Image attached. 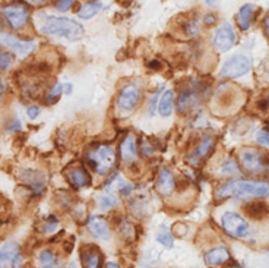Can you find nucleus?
I'll use <instances>...</instances> for the list:
<instances>
[{
    "label": "nucleus",
    "instance_id": "nucleus-1",
    "mask_svg": "<svg viewBox=\"0 0 269 268\" xmlns=\"http://www.w3.org/2000/svg\"><path fill=\"white\" fill-rule=\"evenodd\" d=\"M269 195V184L252 182V180H231L217 190V198L224 200L230 196L250 200V198H267Z\"/></svg>",
    "mask_w": 269,
    "mask_h": 268
},
{
    "label": "nucleus",
    "instance_id": "nucleus-2",
    "mask_svg": "<svg viewBox=\"0 0 269 268\" xmlns=\"http://www.w3.org/2000/svg\"><path fill=\"white\" fill-rule=\"evenodd\" d=\"M41 32L45 36L62 37L67 38L69 42H76L82 37L83 28L81 24L69 18L48 16L41 25Z\"/></svg>",
    "mask_w": 269,
    "mask_h": 268
},
{
    "label": "nucleus",
    "instance_id": "nucleus-3",
    "mask_svg": "<svg viewBox=\"0 0 269 268\" xmlns=\"http://www.w3.org/2000/svg\"><path fill=\"white\" fill-rule=\"evenodd\" d=\"M239 162L250 174H269V157L255 148H243L239 152Z\"/></svg>",
    "mask_w": 269,
    "mask_h": 268
},
{
    "label": "nucleus",
    "instance_id": "nucleus-4",
    "mask_svg": "<svg viewBox=\"0 0 269 268\" xmlns=\"http://www.w3.org/2000/svg\"><path fill=\"white\" fill-rule=\"evenodd\" d=\"M88 163L94 167L98 174H107L116 163V152L108 145H100L97 148L89 150Z\"/></svg>",
    "mask_w": 269,
    "mask_h": 268
},
{
    "label": "nucleus",
    "instance_id": "nucleus-5",
    "mask_svg": "<svg viewBox=\"0 0 269 268\" xmlns=\"http://www.w3.org/2000/svg\"><path fill=\"white\" fill-rule=\"evenodd\" d=\"M221 223H223L224 230L231 238L243 239L250 233V227H249L248 222L236 212H226L221 218Z\"/></svg>",
    "mask_w": 269,
    "mask_h": 268
},
{
    "label": "nucleus",
    "instance_id": "nucleus-6",
    "mask_svg": "<svg viewBox=\"0 0 269 268\" xmlns=\"http://www.w3.org/2000/svg\"><path fill=\"white\" fill-rule=\"evenodd\" d=\"M250 66H252V63H250L249 58L243 56V54H236L224 63L220 75L223 78H230V80L240 78L248 74L250 70Z\"/></svg>",
    "mask_w": 269,
    "mask_h": 268
},
{
    "label": "nucleus",
    "instance_id": "nucleus-7",
    "mask_svg": "<svg viewBox=\"0 0 269 268\" xmlns=\"http://www.w3.org/2000/svg\"><path fill=\"white\" fill-rule=\"evenodd\" d=\"M3 15L7 20L9 25L15 30L22 28L26 22H28V16H29V10L26 6L23 4H10L3 8Z\"/></svg>",
    "mask_w": 269,
    "mask_h": 268
},
{
    "label": "nucleus",
    "instance_id": "nucleus-8",
    "mask_svg": "<svg viewBox=\"0 0 269 268\" xmlns=\"http://www.w3.org/2000/svg\"><path fill=\"white\" fill-rule=\"evenodd\" d=\"M141 100V90L135 84H127L124 85L120 91V96L117 98V106L122 110H133Z\"/></svg>",
    "mask_w": 269,
    "mask_h": 268
},
{
    "label": "nucleus",
    "instance_id": "nucleus-9",
    "mask_svg": "<svg viewBox=\"0 0 269 268\" xmlns=\"http://www.w3.org/2000/svg\"><path fill=\"white\" fill-rule=\"evenodd\" d=\"M22 262V255L19 245L15 242H7L3 246H0V268L12 266L19 267Z\"/></svg>",
    "mask_w": 269,
    "mask_h": 268
},
{
    "label": "nucleus",
    "instance_id": "nucleus-10",
    "mask_svg": "<svg viewBox=\"0 0 269 268\" xmlns=\"http://www.w3.org/2000/svg\"><path fill=\"white\" fill-rule=\"evenodd\" d=\"M234 44H236V34L233 26L230 24H223L214 36L215 48L220 52H228L231 47H234Z\"/></svg>",
    "mask_w": 269,
    "mask_h": 268
},
{
    "label": "nucleus",
    "instance_id": "nucleus-11",
    "mask_svg": "<svg viewBox=\"0 0 269 268\" xmlns=\"http://www.w3.org/2000/svg\"><path fill=\"white\" fill-rule=\"evenodd\" d=\"M0 46H6V47L12 48L13 52L19 53L21 56L31 53L35 48L34 42H23V40L16 38L15 36L6 34V32H0Z\"/></svg>",
    "mask_w": 269,
    "mask_h": 268
},
{
    "label": "nucleus",
    "instance_id": "nucleus-12",
    "mask_svg": "<svg viewBox=\"0 0 269 268\" xmlns=\"http://www.w3.org/2000/svg\"><path fill=\"white\" fill-rule=\"evenodd\" d=\"M66 176H67L69 184L73 186V188H76V189H81L83 186L89 185V182H91V176L86 173V170L82 168V167L69 168Z\"/></svg>",
    "mask_w": 269,
    "mask_h": 268
},
{
    "label": "nucleus",
    "instance_id": "nucleus-13",
    "mask_svg": "<svg viewBox=\"0 0 269 268\" xmlns=\"http://www.w3.org/2000/svg\"><path fill=\"white\" fill-rule=\"evenodd\" d=\"M120 156L124 163L136 162L138 158V150H136V141L133 135H127L120 144Z\"/></svg>",
    "mask_w": 269,
    "mask_h": 268
},
{
    "label": "nucleus",
    "instance_id": "nucleus-14",
    "mask_svg": "<svg viewBox=\"0 0 269 268\" xmlns=\"http://www.w3.org/2000/svg\"><path fill=\"white\" fill-rule=\"evenodd\" d=\"M88 228L98 239H108L110 238V227H108L107 222L104 218L91 216L88 218Z\"/></svg>",
    "mask_w": 269,
    "mask_h": 268
},
{
    "label": "nucleus",
    "instance_id": "nucleus-15",
    "mask_svg": "<svg viewBox=\"0 0 269 268\" xmlns=\"http://www.w3.org/2000/svg\"><path fill=\"white\" fill-rule=\"evenodd\" d=\"M212 146H214V138H212V136H204V138L201 140L199 145L196 146L195 152L190 156V163H192V164H198L199 162H202L204 158H207V156L211 152Z\"/></svg>",
    "mask_w": 269,
    "mask_h": 268
},
{
    "label": "nucleus",
    "instance_id": "nucleus-16",
    "mask_svg": "<svg viewBox=\"0 0 269 268\" xmlns=\"http://www.w3.org/2000/svg\"><path fill=\"white\" fill-rule=\"evenodd\" d=\"M230 254L226 248H214L205 254V262L208 266H221L228 261Z\"/></svg>",
    "mask_w": 269,
    "mask_h": 268
},
{
    "label": "nucleus",
    "instance_id": "nucleus-17",
    "mask_svg": "<svg viewBox=\"0 0 269 268\" xmlns=\"http://www.w3.org/2000/svg\"><path fill=\"white\" fill-rule=\"evenodd\" d=\"M22 180H23L26 185L31 186L35 194H40L42 189H44V186H45V184H44V176H42L41 173L34 172V170H26V172L22 174Z\"/></svg>",
    "mask_w": 269,
    "mask_h": 268
},
{
    "label": "nucleus",
    "instance_id": "nucleus-18",
    "mask_svg": "<svg viewBox=\"0 0 269 268\" xmlns=\"http://www.w3.org/2000/svg\"><path fill=\"white\" fill-rule=\"evenodd\" d=\"M174 186H176V182H174V178H173V174L168 172V170H161V173H160V178H158V182H157V189L160 190V194H163V195H170L171 192H173V189H174Z\"/></svg>",
    "mask_w": 269,
    "mask_h": 268
},
{
    "label": "nucleus",
    "instance_id": "nucleus-19",
    "mask_svg": "<svg viewBox=\"0 0 269 268\" xmlns=\"http://www.w3.org/2000/svg\"><path fill=\"white\" fill-rule=\"evenodd\" d=\"M198 103V96L193 90H186L185 92L180 94L177 100V110L180 113H187L195 104Z\"/></svg>",
    "mask_w": 269,
    "mask_h": 268
},
{
    "label": "nucleus",
    "instance_id": "nucleus-20",
    "mask_svg": "<svg viewBox=\"0 0 269 268\" xmlns=\"http://www.w3.org/2000/svg\"><path fill=\"white\" fill-rule=\"evenodd\" d=\"M253 12H255V6L253 4H245L242 6V9L239 10V15H237V24L240 26L242 31H248L252 25V18H253Z\"/></svg>",
    "mask_w": 269,
    "mask_h": 268
},
{
    "label": "nucleus",
    "instance_id": "nucleus-21",
    "mask_svg": "<svg viewBox=\"0 0 269 268\" xmlns=\"http://www.w3.org/2000/svg\"><path fill=\"white\" fill-rule=\"evenodd\" d=\"M81 258L83 268H101L103 256L98 254V250H83Z\"/></svg>",
    "mask_w": 269,
    "mask_h": 268
},
{
    "label": "nucleus",
    "instance_id": "nucleus-22",
    "mask_svg": "<svg viewBox=\"0 0 269 268\" xmlns=\"http://www.w3.org/2000/svg\"><path fill=\"white\" fill-rule=\"evenodd\" d=\"M101 9H103L101 2H89V3H85L82 8L78 10V16L82 18V20H89V18L95 16Z\"/></svg>",
    "mask_w": 269,
    "mask_h": 268
},
{
    "label": "nucleus",
    "instance_id": "nucleus-23",
    "mask_svg": "<svg viewBox=\"0 0 269 268\" xmlns=\"http://www.w3.org/2000/svg\"><path fill=\"white\" fill-rule=\"evenodd\" d=\"M173 104H174V92L173 91H166L160 100L158 104V112L161 116H170L173 112Z\"/></svg>",
    "mask_w": 269,
    "mask_h": 268
},
{
    "label": "nucleus",
    "instance_id": "nucleus-24",
    "mask_svg": "<svg viewBox=\"0 0 269 268\" xmlns=\"http://www.w3.org/2000/svg\"><path fill=\"white\" fill-rule=\"evenodd\" d=\"M38 266H40V268L60 267V266L57 264L56 255H54L51 250H48V249H45V250H41V252H40V255H38Z\"/></svg>",
    "mask_w": 269,
    "mask_h": 268
},
{
    "label": "nucleus",
    "instance_id": "nucleus-25",
    "mask_svg": "<svg viewBox=\"0 0 269 268\" xmlns=\"http://www.w3.org/2000/svg\"><path fill=\"white\" fill-rule=\"evenodd\" d=\"M246 212L252 218L255 220H261L264 218L265 216H268L269 208L267 204H262V202H253V204H249L246 206Z\"/></svg>",
    "mask_w": 269,
    "mask_h": 268
},
{
    "label": "nucleus",
    "instance_id": "nucleus-26",
    "mask_svg": "<svg viewBox=\"0 0 269 268\" xmlns=\"http://www.w3.org/2000/svg\"><path fill=\"white\" fill-rule=\"evenodd\" d=\"M97 204L98 206L104 210V211H107V210H111L113 206H116L119 204V200H117V196L116 195H113V194H103V195H98L97 196Z\"/></svg>",
    "mask_w": 269,
    "mask_h": 268
},
{
    "label": "nucleus",
    "instance_id": "nucleus-27",
    "mask_svg": "<svg viewBox=\"0 0 269 268\" xmlns=\"http://www.w3.org/2000/svg\"><path fill=\"white\" fill-rule=\"evenodd\" d=\"M157 239H158V242H160V244H163V245L167 248H171L173 245H174V242H173V236H171L170 230H168L166 226H163L160 230H158V233H157Z\"/></svg>",
    "mask_w": 269,
    "mask_h": 268
},
{
    "label": "nucleus",
    "instance_id": "nucleus-28",
    "mask_svg": "<svg viewBox=\"0 0 269 268\" xmlns=\"http://www.w3.org/2000/svg\"><path fill=\"white\" fill-rule=\"evenodd\" d=\"M13 62V54L9 52H0V70H6Z\"/></svg>",
    "mask_w": 269,
    "mask_h": 268
},
{
    "label": "nucleus",
    "instance_id": "nucleus-29",
    "mask_svg": "<svg viewBox=\"0 0 269 268\" xmlns=\"http://www.w3.org/2000/svg\"><path fill=\"white\" fill-rule=\"evenodd\" d=\"M221 173L223 174H237L239 173V167H237V164L233 160H228L227 163H224V166L221 167Z\"/></svg>",
    "mask_w": 269,
    "mask_h": 268
},
{
    "label": "nucleus",
    "instance_id": "nucleus-30",
    "mask_svg": "<svg viewBox=\"0 0 269 268\" xmlns=\"http://www.w3.org/2000/svg\"><path fill=\"white\" fill-rule=\"evenodd\" d=\"M63 88H64V86H63L62 84H56V85L51 88V91L48 92V102H51V103L56 102L63 92Z\"/></svg>",
    "mask_w": 269,
    "mask_h": 268
},
{
    "label": "nucleus",
    "instance_id": "nucleus-31",
    "mask_svg": "<svg viewBox=\"0 0 269 268\" xmlns=\"http://www.w3.org/2000/svg\"><path fill=\"white\" fill-rule=\"evenodd\" d=\"M256 141H258V144L264 145V146H269V132L267 129H262V130H259L258 132V135H256Z\"/></svg>",
    "mask_w": 269,
    "mask_h": 268
},
{
    "label": "nucleus",
    "instance_id": "nucleus-32",
    "mask_svg": "<svg viewBox=\"0 0 269 268\" xmlns=\"http://www.w3.org/2000/svg\"><path fill=\"white\" fill-rule=\"evenodd\" d=\"M73 3H75V0H57L56 2V9L60 10V12H66L73 6Z\"/></svg>",
    "mask_w": 269,
    "mask_h": 268
},
{
    "label": "nucleus",
    "instance_id": "nucleus-33",
    "mask_svg": "<svg viewBox=\"0 0 269 268\" xmlns=\"http://www.w3.org/2000/svg\"><path fill=\"white\" fill-rule=\"evenodd\" d=\"M38 114H40V108L37 107V106H31V107H28V118L29 119H35V118H38Z\"/></svg>",
    "mask_w": 269,
    "mask_h": 268
},
{
    "label": "nucleus",
    "instance_id": "nucleus-34",
    "mask_svg": "<svg viewBox=\"0 0 269 268\" xmlns=\"http://www.w3.org/2000/svg\"><path fill=\"white\" fill-rule=\"evenodd\" d=\"M204 22H205V25L211 26V25H214L217 22V16L214 14H208V15H205V18H204Z\"/></svg>",
    "mask_w": 269,
    "mask_h": 268
},
{
    "label": "nucleus",
    "instance_id": "nucleus-35",
    "mask_svg": "<svg viewBox=\"0 0 269 268\" xmlns=\"http://www.w3.org/2000/svg\"><path fill=\"white\" fill-rule=\"evenodd\" d=\"M130 190H132V186L130 185H127V184H122V185H120V192H122L123 195L129 194Z\"/></svg>",
    "mask_w": 269,
    "mask_h": 268
},
{
    "label": "nucleus",
    "instance_id": "nucleus-36",
    "mask_svg": "<svg viewBox=\"0 0 269 268\" xmlns=\"http://www.w3.org/2000/svg\"><path fill=\"white\" fill-rule=\"evenodd\" d=\"M264 26H265V32L268 34L269 37V14L265 16V20H264Z\"/></svg>",
    "mask_w": 269,
    "mask_h": 268
},
{
    "label": "nucleus",
    "instance_id": "nucleus-37",
    "mask_svg": "<svg viewBox=\"0 0 269 268\" xmlns=\"http://www.w3.org/2000/svg\"><path fill=\"white\" fill-rule=\"evenodd\" d=\"M28 2H29L31 4H34V6H40V4H42L45 0H28Z\"/></svg>",
    "mask_w": 269,
    "mask_h": 268
},
{
    "label": "nucleus",
    "instance_id": "nucleus-38",
    "mask_svg": "<svg viewBox=\"0 0 269 268\" xmlns=\"http://www.w3.org/2000/svg\"><path fill=\"white\" fill-rule=\"evenodd\" d=\"M105 268H120L119 267V264H116V262H107V266H105Z\"/></svg>",
    "mask_w": 269,
    "mask_h": 268
},
{
    "label": "nucleus",
    "instance_id": "nucleus-39",
    "mask_svg": "<svg viewBox=\"0 0 269 268\" xmlns=\"http://www.w3.org/2000/svg\"><path fill=\"white\" fill-rule=\"evenodd\" d=\"M64 86V91H66V94H70L72 92V85L70 84H67V85H63Z\"/></svg>",
    "mask_w": 269,
    "mask_h": 268
},
{
    "label": "nucleus",
    "instance_id": "nucleus-40",
    "mask_svg": "<svg viewBox=\"0 0 269 268\" xmlns=\"http://www.w3.org/2000/svg\"><path fill=\"white\" fill-rule=\"evenodd\" d=\"M205 2H207V3H209V4H214V3H215L217 0H205Z\"/></svg>",
    "mask_w": 269,
    "mask_h": 268
},
{
    "label": "nucleus",
    "instance_id": "nucleus-41",
    "mask_svg": "<svg viewBox=\"0 0 269 268\" xmlns=\"http://www.w3.org/2000/svg\"><path fill=\"white\" fill-rule=\"evenodd\" d=\"M265 129L269 132V119H268V122H267V128H265Z\"/></svg>",
    "mask_w": 269,
    "mask_h": 268
},
{
    "label": "nucleus",
    "instance_id": "nucleus-42",
    "mask_svg": "<svg viewBox=\"0 0 269 268\" xmlns=\"http://www.w3.org/2000/svg\"><path fill=\"white\" fill-rule=\"evenodd\" d=\"M3 91V86H1V82H0V92Z\"/></svg>",
    "mask_w": 269,
    "mask_h": 268
},
{
    "label": "nucleus",
    "instance_id": "nucleus-43",
    "mask_svg": "<svg viewBox=\"0 0 269 268\" xmlns=\"http://www.w3.org/2000/svg\"><path fill=\"white\" fill-rule=\"evenodd\" d=\"M268 104H269V97H268Z\"/></svg>",
    "mask_w": 269,
    "mask_h": 268
}]
</instances>
